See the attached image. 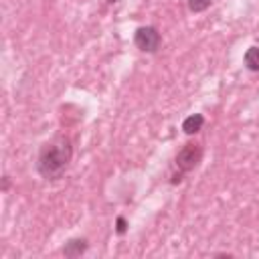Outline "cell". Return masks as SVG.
I'll return each instance as SVG.
<instances>
[{"mask_svg":"<svg viewBox=\"0 0 259 259\" xmlns=\"http://www.w3.org/2000/svg\"><path fill=\"white\" fill-rule=\"evenodd\" d=\"M73 158V144L67 136L59 134L47 140L36 156V170L45 180H57L65 174Z\"/></svg>","mask_w":259,"mask_h":259,"instance_id":"obj_1","label":"cell"},{"mask_svg":"<svg viewBox=\"0 0 259 259\" xmlns=\"http://www.w3.org/2000/svg\"><path fill=\"white\" fill-rule=\"evenodd\" d=\"M200 160H202V146L196 142H188L174 156V166L180 170V174H186L192 172L200 164Z\"/></svg>","mask_w":259,"mask_h":259,"instance_id":"obj_2","label":"cell"},{"mask_svg":"<svg viewBox=\"0 0 259 259\" xmlns=\"http://www.w3.org/2000/svg\"><path fill=\"white\" fill-rule=\"evenodd\" d=\"M134 45L142 51V53H156L162 45V34L158 32L156 26H138L134 32Z\"/></svg>","mask_w":259,"mask_h":259,"instance_id":"obj_3","label":"cell"},{"mask_svg":"<svg viewBox=\"0 0 259 259\" xmlns=\"http://www.w3.org/2000/svg\"><path fill=\"white\" fill-rule=\"evenodd\" d=\"M89 249V243L85 237H75V239H69L63 247V255L65 257H81L85 251Z\"/></svg>","mask_w":259,"mask_h":259,"instance_id":"obj_4","label":"cell"},{"mask_svg":"<svg viewBox=\"0 0 259 259\" xmlns=\"http://www.w3.org/2000/svg\"><path fill=\"white\" fill-rule=\"evenodd\" d=\"M202 125H204V115H202V113H192V115L184 117V121H182V132H184L186 136H194V134H198V132L202 130Z\"/></svg>","mask_w":259,"mask_h":259,"instance_id":"obj_5","label":"cell"},{"mask_svg":"<svg viewBox=\"0 0 259 259\" xmlns=\"http://www.w3.org/2000/svg\"><path fill=\"white\" fill-rule=\"evenodd\" d=\"M243 65L247 71L257 73L259 71V47H249L243 55Z\"/></svg>","mask_w":259,"mask_h":259,"instance_id":"obj_6","label":"cell"},{"mask_svg":"<svg viewBox=\"0 0 259 259\" xmlns=\"http://www.w3.org/2000/svg\"><path fill=\"white\" fill-rule=\"evenodd\" d=\"M186 4L190 8V12H204L212 4V0H186Z\"/></svg>","mask_w":259,"mask_h":259,"instance_id":"obj_7","label":"cell"},{"mask_svg":"<svg viewBox=\"0 0 259 259\" xmlns=\"http://www.w3.org/2000/svg\"><path fill=\"white\" fill-rule=\"evenodd\" d=\"M127 231V221H125V217H117L115 219V233L117 235H123Z\"/></svg>","mask_w":259,"mask_h":259,"instance_id":"obj_8","label":"cell"},{"mask_svg":"<svg viewBox=\"0 0 259 259\" xmlns=\"http://www.w3.org/2000/svg\"><path fill=\"white\" fill-rule=\"evenodd\" d=\"M8 184H10V180H8V176H4V186H2V188L6 190V188H8Z\"/></svg>","mask_w":259,"mask_h":259,"instance_id":"obj_9","label":"cell"},{"mask_svg":"<svg viewBox=\"0 0 259 259\" xmlns=\"http://www.w3.org/2000/svg\"><path fill=\"white\" fill-rule=\"evenodd\" d=\"M109 2H119V0H109Z\"/></svg>","mask_w":259,"mask_h":259,"instance_id":"obj_10","label":"cell"}]
</instances>
